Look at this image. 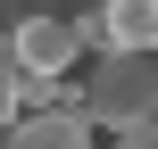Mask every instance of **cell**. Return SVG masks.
Instances as JSON below:
<instances>
[{"mask_svg": "<svg viewBox=\"0 0 158 149\" xmlns=\"http://www.w3.org/2000/svg\"><path fill=\"white\" fill-rule=\"evenodd\" d=\"M0 124H17V58H8V33H0Z\"/></svg>", "mask_w": 158, "mask_h": 149, "instance_id": "5", "label": "cell"}, {"mask_svg": "<svg viewBox=\"0 0 158 149\" xmlns=\"http://www.w3.org/2000/svg\"><path fill=\"white\" fill-rule=\"evenodd\" d=\"M8 58H17V83H58L83 50H75L67 17H17L8 25Z\"/></svg>", "mask_w": 158, "mask_h": 149, "instance_id": "2", "label": "cell"}, {"mask_svg": "<svg viewBox=\"0 0 158 149\" xmlns=\"http://www.w3.org/2000/svg\"><path fill=\"white\" fill-rule=\"evenodd\" d=\"M100 133L75 116V108H33L17 124H0V149H92Z\"/></svg>", "mask_w": 158, "mask_h": 149, "instance_id": "3", "label": "cell"}, {"mask_svg": "<svg viewBox=\"0 0 158 149\" xmlns=\"http://www.w3.org/2000/svg\"><path fill=\"white\" fill-rule=\"evenodd\" d=\"M117 149H158V133H150V124H125V133H117Z\"/></svg>", "mask_w": 158, "mask_h": 149, "instance_id": "6", "label": "cell"}, {"mask_svg": "<svg viewBox=\"0 0 158 149\" xmlns=\"http://www.w3.org/2000/svg\"><path fill=\"white\" fill-rule=\"evenodd\" d=\"M100 8H108V58H150L158 0H100Z\"/></svg>", "mask_w": 158, "mask_h": 149, "instance_id": "4", "label": "cell"}, {"mask_svg": "<svg viewBox=\"0 0 158 149\" xmlns=\"http://www.w3.org/2000/svg\"><path fill=\"white\" fill-rule=\"evenodd\" d=\"M150 100H158V75L150 58H100L83 75V124L100 133H125V124H150Z\"/></svg>", "mask_w": 158, "mask_h": 149, "instance_id": "1", "label": "cell"}]
</instances>
